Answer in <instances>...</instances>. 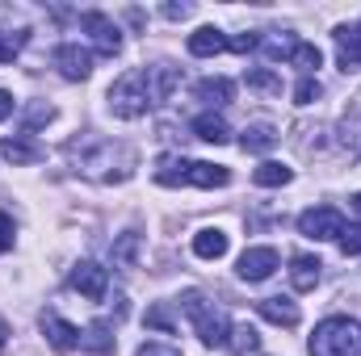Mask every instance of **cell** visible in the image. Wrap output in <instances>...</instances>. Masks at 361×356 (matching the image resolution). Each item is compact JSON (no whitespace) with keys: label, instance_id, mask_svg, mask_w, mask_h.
Listing matches in <instances>:
<instances>
[{"label":"cell","instance_id":"obj_1","mask_svg":"<svg viewBox=\"0 0 361 356\" xmlns=\"http://www.w3.org/2000/svg\"><path fill=\"white\" fill-rule=\"evenodd\" d=\"M156 180H160V184L223 189V184H231V168H223V164H206V160H177V155H164V160L156 164Z\"/></svg>","mask_w":361,"mask_h":356},{"label":"cell","instance_id":"obj_2","mask_svg":"<svg viewBox=\"0 0 361 356\" xmlns=\"http://www.w3.org/2000/svg\"><path fill=\"white\" fill-rule=\"evenodd\" d=\"M307 348H311V356H361V323L345 319V314H332L315 327Z\"/></svg>","mask_w":361,"mask_h":356},{"label":"cell","instance_id":"obj_3","mask_svg":"<svg viewBox=\"0 0 361 356\" xmlns=\"http://www.w3.org/2000/svg\"><path fill=\"white\" fill-rule=\"evenodd\" d=\"M147 105H152V92H147L143 72H126V76L109 89V109H114L118 117H139V113H147Z\"/></svg>","mask_w":361,"mask_h":356},{"label":"cell","instance_id":"obj_4","mask_svg":"<svg viewBox=\"0 0 361 356\" xmlns=\"http://www.w3.org/2000/svg\"><path fill=\"white\" fill-rule=\"evenodd\" d=\"M185 314L193 319V327H197V336H202V344H227V319L223 314H214L210 306H206V298L202 293H189L185 298Z\"/></svg>","mask_w":361,"mask_h":356},{"label":"cell","instance_id":"obj_5","mask_svg":"<svg viewBox=\"0 0 361 356\" xmlns=\"http://www.w3.org/2000/svg\"><path fill=\"white\" fill-rule=\"evenodd\" d=\"M341 231H345V218H341V210H332V205H319V210H302L298 214V235H307V239H341Z\"/></svg>","mask_w":361,"mask_h":356},{"label":"cell","instance_id":"obj_6","mask_svg":"<svg viewBox=\"0 0 361 356\" xmlns=\"http://www.w3.org/2000/svg\"><path fill=\"white\" fill-rule=\"evenodd\" d=\"M80 30L92 38V46H97L101 55H118V51H122V30H118L105 13H85V17H80Z\"/></svg>","mask_w":361,"mask_h":356},{"label":"cell","instance_id":"obj_7","mask_svg":"<svg viewBox=\"0 0 361 356\" xmlns=\"http://www.w3.org/2000/svg\"><path fill=\"white\" fill-rule=\"evenodd\" d=\"M38 327H42V336H47V344H51L55 352H76V348H80V331H76L68 319H59L55 310H42V314H38Z\"/></svg>","mask_w":361,"mask_h":356},{"label":"cell","instance_id":"obj_8","mask_svg":"<svg viewBox=\"0 0 361 356\" xmlns=\"http://www.w3.org/2000/svg\"><path fill=\"white\" fill-rule=\"evenodd\" d=\"M68 285H72L76 293H85L89 302H101V298H105V289H109V272H105L101 265H92V260H80V265L72 268Z\"/></svg>","mask_w":361,"mask_h":356},{"label":"cell","instance_id":"obj_9","mask_svg":"<svg viewBox=\"0 0 361 356\" xmlns=\"http://www.w3.org/2000/svg\"><path fill=\"white\" fill-rule=\"evenodd\" d=\"M55 68H59L63 80H89L92 55L85 51V46H76V42H63V46L55 51Z\"/></svg>","mask_w":361,"mask_h":356},{"label":"cell","instance_id":"obj_10","mask_svg":"<svg viewBox=\"0 0 361 356\" xmlns=\"http://www.w3.org/2000/svg\"><path fill=\"white\" fill-rule=\"evenodd\" d=\"M273 268H277V252L273 248H248L240 256L235 272H240V281H265V276H273Z\"/></svg>","mask_w":361,"mask_h":356},{"label":"cell","instance_id":"obj_11","mask_svg":"<svg viewBox=\"0 0 361 356\" xmlns=\"http://www.w3.org/2000/svg\"><path fill=\"white\" fill-rule=\"evenodd\" d=\"M227 51V38H223V30H214V25H202V30H193L189 34V55H197V59H210V55H223Z\"/></svg>","mask_w":361,"mask_h":356},{"label":"cell","instance_id":"obj_12","mask_svg":"<svg viewBox=\"0 0 361 356\" xmlns=\"http://www.w3.org/2000/svg\"><path fill=\"white\" fill-rule=\"evenodd\" d=\"M257 310H261V319H269V323H277V327H298V306L290 302V298H261L257 302Z\"/></svg>","mask_w":361,"mask_h":356},{"label":"cell","instance_id":"obj_13","mask_svg":"<svg viewBox=\"0 0 361 356\" xmlns=\"http://www.w3.org/2000/svg\"><path fill=\"white\" fill-rule=\"evenodd\" d=\"M143 80H147L152 101H169L180 76H177V68H169V63H156V68H143Z\"/></svg>","mask_w":361,"mask_h":356},{"label":"cell","instance_id":"obj_14","mask_svg":"<svg viewBox=\"0 0 361 356\" xmlns=\"http://www.w3.org/2000/svg\"><path fill=\"white\" fill-rule=\"evenodd\" d=\"M193 256H202V260H223V256H227V235H223L219 227L197 231V235H193Z\"/></svg>","mask_w":361,"mask_h":356},{"label":"cell","instance_id":"obj_15","mask_svg":"<svg viewBox=\"0 0 361 356\" xmlns=\"http://www.w3.org/2000/svg\"><path fill=\"white\" fill-rule=\"evenodd\" d=\"M319 260L315 256H294L290 260V285L298 289V293H307V289H315L319 285Z\"/></svg>","mask_w":361,"mask_h":356},{"label":"cell","instance_id":"obj_16","mask_svg":"<svg viewBox=\"0 0 361 356\" xmlns=\"http://www.w3.org/2000/svg\"><path fill=\"white\" fill-rule=\"evenodd\" d=\"M193 134L202 143H227L231 139V126L223 122V113H197L193 117Z\"/></svg>","mask_w":361,"mask_h":356},{"label":"cell","instance_id":"obj_17","mask_svg":"<svg viewBox=\"0 0 361 356\" xmlns=\"http://www.w3.org/2000/svg\"><path fill=\"white\" fill-rule=\"evenodd\" d=\"M336 46H341V68L349 72V68H357L361 63V25H341L336 30Z\"/></svg>","mask_w":361,"mask_h":356},{"label":"cell","instance_id":"obj_18","mask_svg":"<svg viewBox=\"0 0 361 356\" xmlns=\"http://www.w3.org/2000/svg\"><path fill=\"white\" fill-rule=\"evenodd\" d=\"M197 96H202L206 105H227V101L235 96V84H231L227 76H206V80H197Z\"/></svg>","mask_w":361,"mask_h":356},{"label":"cell","instance_id":"obj_19","mask_svg":"<svg viewBox=\"0 0 361 356\" xmlns=\"http://www.w3.org/2000/svg\"><path fill=\"white\" fill-rule=\"evenodd\" d=\"M227 348H231V356L257 352V348H261V336H257V327H248V323L231 327V331H227Z\"/></svg>","mask_w":361,"mask_h":356},{"label":"cell","instance_id":"obj_20","mask_svg":"<svg viewBox=\"0 0 361 356\" xmlns=\"http://www.w3.org/2000/svg\"><path fill=\"white\" fill-rule=\"evenodd\" d=\"M252 180H257L261 189H281V184H290V180H294V172H290L286 164H277V160H265V164L252 172Z\"/></svg>","mask_w":361,"mask_h":356},{"label":"cell","instance_id":"obj_21","mask_svg":"<svg viewBox=\"0 0 361 356\" xmlns=\"http://www.w3.org/2000/svg\"><path fill=\"white\" fill-rule=\"evenodd\" d=\"M273 143H277V134H273L269 122H252V126L244 130V139H240L244 151H269Z\"/></svg>","mask_w":361,"mask_h":356},{"label":"cell","instance_id":"obj_22","mask_svg":"<svg viewBox=\"0 0 361 356\" xmlns=\"http://www.w3.org/2000/svg\"><path fill=\"white\" fill-rule=\"evenodd\" d=\"M0 151H4L8 164H38V160H42V151H38L34 143H25V139H4Z\"/></svg>","mask_w":361,"mask_h":356},{"label":"cell","instance_id":"obj_23","mask_svg":"<svg viewBox=\"0 0 361 356\" xmlns=\"http://www.w3.org/2000/svg\"><path fill=\"white\" fill-rule=\"evenodd\" d=\"M80 348H89V352H97V356H109L114 352V336H109V327H105V323H92L89 331L80 336Z\"/></svg>","mask_w":361,"mask_h":356},{"label":"cell","instance_id":"obj_24","mask_svg":"<svg viewBox=\"0 0 361 356\" xmlns=\"http://www.w3.org/2000/svg\"><path fill=\"white\" fill-rule=\"evenodd\" d=\"M290 63L294 68H302L307 76L324 63V55H319V46H311V42H294V51H290Z\"/></svg>","mask_w":361,"mask_h":356},{"label":"cell","instance_id":"obj_25","mask_svg":"<svg viewBox=\"0 0 361 356\" xmlns=\"http://www.w3.org/2000/svg\"><path fill=\"white\" fill-rule=\"evenodd\" d=\"M25 42H30V34H25V30H13V34H8V30H0V63H13V59L21 55V46H25Z\"/></svg>","mask_w":361,"mask_h":356},{"label":"cell","instance_id":"obj_26","mask_svg":"<svg viewBox=\"0 0 361 356\" xmlns=\"http://www.w3.org/2000/svg\"><path fill=\"white\" fill-rule=\"evenodd\" d=\"M244 80H248V89H261V92H281V80H277L273 72H265V68H252V72H248Z\"/></svg>","mask_w":361,"mask_h":356},{"label":"cell","instance_id":"obj_27","mask_svg":"<svg viewBox=\"0 0 361 356\" xmlns=\"http://www.w3.org/2000/svg\"><path fill=\"white\" fill-rule=\"evenodd\" d=\"M319 92H324V89H319V80H315V76H302V80L294 84V105H311Z\"/></svg>","mask_w":361,"mask_h":356},{"label":"cell","instance_id":"obj_28","mask_svg":"<svg viewBox=\"0 0 361 356\" xmlns=\"http://www.w3.org/2000/svg\"><path fill=\"white\" fill-rule=\"evenodd\" d=\"M341 252L345 256H361V222H349L341 231Z\"/></svg>","mask_w":361,"mask_h":356},{"label":"cell","instance_id":"obj_29","mask_svg":"<svg viewBox=\"0 0 361 356\" xmlns=\"http://www.w3.org/2000/svg\"><path fill=\"white\" fill-rule=\"evenodd\" d=\"M135 248H139V235L126 231V235L118 239V248H114V260H118V265H130V260H135Z\"/></svg>","mask_w":361,"mask_h":356},{"label":"cell","instance_id":"obj_30","mask_svg":"<svg viewBox=\"0 0 361 356\" xmlns=\"http://www.w3.org/2000/svg\"><path fill=\"white\" fill-rule=\"evenodd\" d=\"M147 327H156V331H173L177 323H173V314H169V306L164 302H156L152 310H147Z\"/></svg>","mask_w":361,"mask_h":356},{"label":"cell","instance_id":"obj_31","mask_svg":"<svg viewBox=\"0 0 361 356\" xmlns=\"http://www.w3.org/2000/svg\"><path fill=\"white\" fill-rule=\"evenodd\" d=\"M13 235H17V231H13V218L0 210V252H8V248H13Z\"/></svg>","mask_w":361,"mask_h":356},{"label":"cell","instance_id":"obj_32","mask_svg":"<svg viewBox=\"0 0 361 356\" xmlns=\"http://www.w3.org/2000/svg\"><path fill=\"white\" fill-rule=\"evenodd\" d=\"M139 356H180L177 348H169V344H156V340H147L143 348H139Z\"/></svg>","mask_w":361,"mask_h":356},{"label":"cell","instance_id":"obj_33","mask_svg":"<svg viewBox=\"0 0 361 356\" xmlns=\"http://www.w3.org/2000/svg\"><path fill=\"white\" fill-rule=\"evenodd\" d=\"M189 13H193L189 4H164V17H173V21H177V17H189Z\"/></svg>","mask_w":361,"mask_h":356},{"label":"cell","instance_id":"obj_34","mask_svg":"<svg viewBox=\"0 0 361 356\" xmlns=\"http://www.w3.org/2000/svg\"><path fill=\"white\" fill-rule=\"evenodd\" d=\"M8 113H13V92H4V89H0V122H4Z\"/></svg>","mask_w":361,"mask_h":356},{"label":"cell","instance_id":"obj_35","mask_svg":"<svg viewBox=\"0 0 361 356\" xmlns=\"http://www.w3.org/2000/svg\"><path fill=\"white\" fill-rule=\"evenodd\" d=\"M4 344H8V323L0 319V352H4Z\"/></svg>","mask_w":361,"mask_h":356},{"label":"cell","instance_id":"obj_36","mask_svg":"<svg viewBox=\"0 0 361 356\" xmlns=\"http://www.w3.org/2000/svg\"><path fill=\"white\" fill-rule=\"evenodd\" d=\"M353 210H357V214H361V193H357V197H353Z\"/></svg>","mask_w":361,"mask_h":356}]
</instances>
